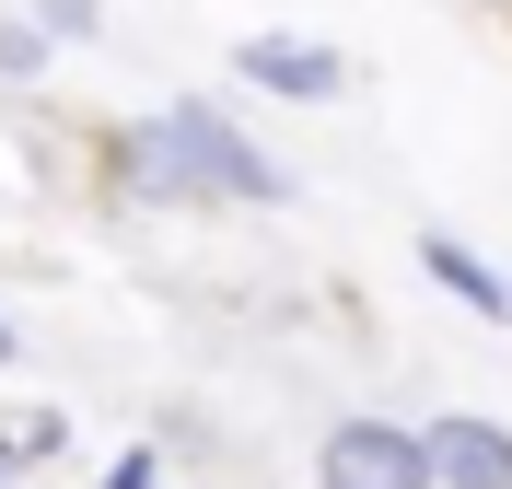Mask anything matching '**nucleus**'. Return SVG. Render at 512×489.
Listing matches in <instances>:
<instances>
[{"mask_svg": "<svg viewBox=\"0 0 512 489\" xmlns=\"http://www.w3.org/2000/svg\"><path fill=\"white\" fill-rule=\"evenodd\" d=\"M152 140H163V175H175V210H291V163L210 94H175L152 105Z\"/></svg>", "mask_w": 512, "mask_h": 489, "instance_id": "nucleus-1", "label": "nucleus"}, {"mask_svg": "<svg viewBox=\"0 0 512 489\" xmlns=\"http://www.w3.org/2000/svg\"><path fill=\"white\" fill-rule=\"evenodd\" d=\"M24 24L47 35V47H94V35H105V0H24Z\"/></svg>", "mask_w": 512, "mask_h": 489, "instance_id": "nucleus-8", "label": "nucleus"}, {"mask_svg": "<svg viewBox=\"0 0 512 489\" xmlns=\"http://www.w3.org/2000/svg\"><path fill=\"white\" fill-rule=\"evenodd\" d=\"M233 82L268 94V105H338L350 94V47L338 35H303V24H268V35L233 47Z\"/></svg>", "mask_w": 512, "mask_h": 489, "instance_id": "nucleus-2", "label": "nucleus"}, {"mask_svg": "<svg viewBox=\"0 0 512 489\" xmlns=\"http://www.w3.org/2000/svg\"><path fill=\"white\" fill-rule=\"evenodd\" d=\"M419 280H431L443 303H466L478 326H512V268H489L478 245H466V233H443V222L419 233Z\"/></svg>", "mask_w": 512, "mask_h": 489, "instance_id": "nucleus-5", "label": "nucleus"}, {"mask_svg": "<svg viewBox=\"0 0 512 489\" xmlns=\"http://www.w3.org/2000/svg\"><path fill=\"white\" fill-rule=\"evenodd\" d=\"M152 443H163V455H210V420H198V408H163Z\"/></svg>", "mask_w": 512, "mask_h": 489, "instance_id": "nucleus-10", "label": "nucleus"}, {"mask_svg": "<svg viewBox=\"0 0 512 489\" xmlns=\"http://www.w3.org/2000/svg\"><path fill=\"white\" fill-rule=\"evenodd\" d=\"M0 373H24V326L12 315H0Z\"/></svg>", "mask_w": 512, "mask_h": 489, "instance_id": "nucleus-11", "label": "nucleus"}, {"mask_svg": "<svg viewBox=\"0 0 512 489\" xmlns=\"http://www.w3.org/2000/svg\"><path fill=\"white\" fill-rule=\"evenodd\" d=\"M47 59H59V47H47L24 12H0V94H35V82H47Z\"/></svg>", "mask_w": 512, "mask_h": 489, "instance_id": "nucleus-7", "label": "nucleus"}, {"mask_svg": "<svg viewBox=\"0 0 512 489\" xmlns=\"http://www.w3.org/2000/svg\"><path fill=\"white\" fill-rule=\"evenodd\" d=\"M315 489H431V455H419V420H326L315 443Z\"/></svg>", "mask_w": 512, "mask_h": 489, "instance_id": "nucleus-3", "label": "nucleus"}, {"mask_svg": "<svg viewBox=\"0 0 512 489\" xmlns=\"http://www.w3.org/2000/svg\"><path fill=\"white\" fill-rule=\"evenodd\" d=\"M94 489H175V455H163V443H117V455L94 466Z\"/></svg>", "mask_w": 512, "mask_h": 489, "instance_id": "nucleus-9", "label": "nucleus"}, {"mask_svg": "<svg viewBox=\"0 0 512 489\" xmlns=\"http://www.w3.org/2000/svg\"><path fill=\"white\" fill-rule=\"evenodd\" d=\"M70 455V408L59 396H24V408H0V478H47Z\"/></svg>", "mask_w": 512, "mask_h": 489, "instance_id": "nucleus-6", "label": "nucleus"}, {"mask_svg": "<svg viewBox=\"0 0 512 489\" xmlns=\"http://www.w3.org/2000/svg\"><path fill=\"white\" fill-rule=\"evenodd\" d=\"M419 455H431V489H512V420H489V408H431V420H419Z\"/></svg>", "mask_w": 512, "mask_h": 489, "instance_id": "nucleus-4", "label": "nucleus"}, {"mask_svg": "<svg viewBox=\"0 0 512 489\" xmlns=\"http://www.w3.org/2000/svg\"><path fill=\"white\" fill-rule=\"evenodd\" d=\"M0 489H24V478H0Z\"/></svg>", "mask_w": 512, "mask_h": 489, "instance_id": "nucleus-12", "label": "nucleus"}]
</instances>
